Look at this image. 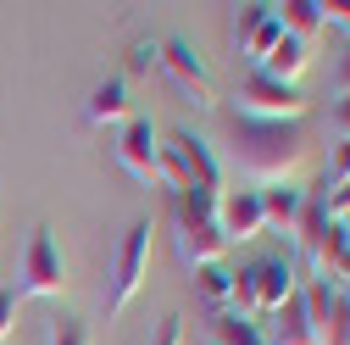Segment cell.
<instances>
[{
	"label": "cell",
	"mask_w": 350,
	"mask_h": 345,
	"mask_svg": "<svg viewBox=\"0 0 350 345\" xmlns=\"http://www.w3.org/2000/svg\"><path fill=\"white\" fill-rule=\"evenodd\" d=\"M234 162H239V172L256 190L289 184L300 172V162H306L300 123H250V117H234Z\"/></svg>",
	"instance_id": "6da1fadb"
},
{
	"label": "cell",
	"mask_w": 350,
	"mask_h": 345,
	"mask_svg": "<svg viewBox=\"0 0 350 345\" xmlns=\"http://www.w3.org/2000/svg\"><path fill=\"white\" fill-rule=\"evenodd\" d=\"M172 245H178V262L195 273V268H211L228 256V240L217 234V195H200V190H184L178 195V212H172Z\"/></svg>",
	"instance_id": "7a4b0ae2"
},
{
	"label": "cell",
	"mask_w": 350,
	"mask_h": 345,
	"mask_svg": "<svg viewBox=\"0 0 350 345\" xmlns=\"http://www.w3.org/2000/svg\"><path fill=\"white\" fill-rule=\"evenodd\" d=\"M150 245H156L150 218L128 223V234H122L117 251H111V279H106V295H100L106 318H122L128 307H134V295L145 290V279H150Z\"/></svg>",
	"instance_id": "3957f363"
},
{
	"label": "cell",
	"mask_w": 350,
	"mask_h": 345,
	"mask_svg": "<svg viewBox=\"0 0 350 345\" xmlns=\"http://www.w3.org/2000/svg\"><path fill=\"white\" fill-rule=\"evenodd\" d=\"M67 290V268H62V251L51 240V229L39 223L28 234V251H23V268H17V301H56Z\"/></svg>",
	"instance_id": "277c9868"
},
{
	"label": "cell",
	"mask_w": 350,
	"mask_h": 345,
	"mask_svg": "<svg viewBox=\"0 0 350 345\" xmlns=\"http://www.w3.org/2000/svg\"><path fill=\"white\" fill-rule=\"evenodd\" d=\"M306 112V95L289 90V84H273V78H261L250 73L239 90H234V117H250V123H300Z\"/></svg>",
	"instance_id": "5b68a950"
},
{
	"label": "cell",
	"mask_w": 350,
	"mask_h": 345,
	"mask_svg": "<svg viewBox=\"0 0 350 345\" xmlns=\"http://www.w3.org/2000/svg\"><path fill=\"white\" fill-rule=\"evenodd\" d=\"M156 67L172 78V84H178V90H184V101L189 106H217V90H211V73H206V62L184 45V39H156Z\"/></svg>",
	"instance_id": "8992f818"
},
{
	"label": "cell",
	"mask_w": 350,
	"mask_h": 345,
	"mask_svg": "<svg viewBox=\"0 0 350 345\" xmlns=\"http://www.w3.org/2000/svg\"><path fill=\"white\" fill-rule=\"evenodd\" d=\"M167 156L178 162V172H184L189 190H200V195H223V167H217V156H211V145H206L200 134L178 128V134L167 140Z\"/></svg>",
	"instance_id": "52a82bcc"
},
{
	"label": "cell",
	"mask_w": 350,
	"mask_h": 345,
	"mask_svg": "<svg viewBox=\"0 0 350 345\" xmlns=\"http://www.w3.org/2000/svg\"><path fill=\"white\" fill-rule=\"evenodd\" d=\"M217 234H223L228 245H245L256 234H267L261 190H223V195H217Z\"/></svg>",
	"instance_id": "ba28073f"
},
{
	"label": "cell",
	"mask_w": 350,
	"mask_h": 345,
	"mask_svg": "<svg viewBox=\"0 0 350 345\" xmlns=\"http://www.w3.org/2000/svg\"><path fill=\"white\" fill-rule=\"evenodd\" d=\"M117 162L134 172L139 184L156 190V162H161V140H156V123L150 117H128L122 123V140H117Z\"/></svg>",
	"instance_id": "9c48e42d"
},
{
	"label": "cell",
	"mask_w": 350,
	"mask_h": 345,
	"mask_svg": "<svg viewBox=\"0 0 350 345\" xmlns=\"http://www.w3.org/2000/svg\"><path fill=\"white\" fill-rule=\"evenodd\" d=\"M245 273H250V290H256V323H261V318H273V312L284 307V301L300 290V273H295V262H284V256L250 262Z\"/></svg>",
	"instance_id": "30bf717a"
},
{
	"label": "cell",
	"mask_w": 350,
	"mask_h": 345,
	"mask_svg": "<svg viewBox=\"0 0 350 345\" xmlns=\"http://www.w3.org/2000/svg\"><path fill=\"white\" fill-rule=\"evenodd\" d=\"M284 39V23H278V12L273 6H245L239 12V23H234V45H239V56L250 62V67H261L267 62V51Z\"/></svg>",
	"instance_id": "8fae6325"
},
{
	"label": "cell",
	"mask_w": 350,
	"mask_h": 345,
	"mask_svg": "<svg viewBox=\"0 0 350 345\" xmlns=\"http://www.w3.org/2000/svg\"><path fill=\"white\" fill-rule=\"evenodd\" d=\"M256 329H261V345H317L312 318H306V295H300V290L284 301L273 318H261Z\"/></svg>",
	"instance_id": "7c38bea8"
},
{
	"label": "cell",
	"mask_w": 350,
	"mask_h": 345,
	"mask_svg": "<svg viewBox=\"0 0 350 345\" xmlns=\"http://www.w3.org/2000/svg\"><path fill=\"white\" fill-rule=\"evenodd\" d=\"M306 67H312V45H306V39H295V34H284L256 73H261V78H273V84H289V90H295Z\"/></svg>",
	"instance_id": "4fadbf2b"
},
{
	"label": "cell",
	"mask_w": 350,
	"mask_h": 345,
	"mask_svg": "<svg viewBox=\"0 0 350 345\" xmlns=\"http://www.w3.org/2000/svg\"><path fill=\"white\" fill-rule=\"evenodd\" d=\"M306 201H312V195L295 190V184H267V190H261V218H267V229H278V234H295Z\"/></svg>",
	"instance_id": "5bb4252c"
},
{
	"label": "cell",
	"mask_w": 350,
	"mask_h": 345,
	"mask_svg": "<svg viewBox=\"0 0 350 345\" xmlns=\"http://www.w3.org/2000/svg\"><path fill=\"white\" fill-rule=\"evenodd\" d=\"M83 123H95V128L128 123V84L122 78H100L90 90V101H83Z\"/></svg>",
	"instance_id": "9a60e30c"
},
{
	"label": "cell",
	"mask_w": 350,
	"mask_h": 345,
	"mask_svg": "<svg viewBox=\"0 0 350 345\" xmlns=\"http://www.w3.org/2000/svg\"><path fill=\"white\" fill-rule=\"evenodd\" d=\"M273 12L284 23V34L306 39V45H312V34L323 28V6H317V0H284V6H273Z\"/></svg>",
	"instance_id": "2e32d148"
},
{
	"label": "cell",
	"mask_w": 350,
	"mask_h": 345,
	"mask_svg": "<svg viewBox=\"0 0 350 345\" xmlns=\"http://www.w3.org/2000/svg\"><path fill=\"white\" fill-rule=\"evenodd\" d=\"M195 290H200V301H206V307H217V312H228V295H234V273H228V262H211V268H195Z\"/></svg>",
	"instance_id": "e0dca14e"
},
{
	"label": "cell",
	"mask_w": 350,
	"mask_h": 345,
	"mask_svg": "<svg viewBox=\"0 0 350 345\" xmlns=\"http://www.w3.org/2000/svg\"><path fill=\"white\" fill-rule=\"evenodd\" d=\"M317 345H350V295L345 290H334V307L317 323Z\"/></svg>",
	"instance_id": "ac0fdd59"
},
{
	"label": "cell",
	"mask_w": 350,
	"mask_h": 345,
	"mask_svg": "<svg viewBox=\"0 0 350 345\" xmlns=\"http://www.w3.org/2000/svg\"><path fill=\"white\" fill-rule=\"evenodd\" d=\"M323 234H328V212H323V201H306V212H300V229H295V240H300V251H306V262H317V245H323Z\"/></svg>",
	"instance_id": "d6986e66"
},
{
	"label": "cell",
	"mask_w": 350,
	"mask_h": 345,
	"mask_svg": "<svg viewBox=\"0 0 350 345\" xmlns=\"http://www.w3.org/2000/svg\"><path fill=\"white\" fill-rule=\"evenodd\" d=\"M350 184V140H334V151H328V179H323V190H345Z\"/></svg>",
	"instance_id": "ffe728a7"
},
{
	"label": "cell",
	"mask_w": 350,
	"mask_h": 345,
	"mask_svg": "<svg viewBox=\"0 0 350 345\" xmlns=\"http://www.w3.org/2000/svg\"><path fill=\"white\" fill-rule=\"evenodd\" d=\"M45 345H90V329H83L78 318H51V334Z\"/></svg>",
	"instance_id": "44dd1931"
},
{
	"label": "cell",
	"mask_w": 350,
	"mask_h": 345,
	"mask_svg": "<svg viewBox=\"0 0 350 345\" xmlns=\"http://www.w3.org/2000/svg\"><path fill=\"white\" fill-rule=\"evenodd\" d=\"M150 345H184V318H178V312H167V318L156 323V334H150Z\"/></svg>",
	"instance_id": "7402d4cb"
},
{
	"label": "cell",
	"mask_w": 350,
	"mask_h": 345,
	"mask_svg": "<svg viewBox=\"0 0 350 345\" xmlns=\"http://www.w3.org/2000/svg\"><path fill=\"white\" fill-rule=\"evenodd\" d=\"M323 6V28H345L350 34V0H317Z\"/></svg>",
	"instance_id": "603a6c76"
},
{
	"label": "cell",
	"mask_w": 350,
	"mask_h": 345,
	"mask_svg": "<svg viewBox=\"0 0 350 345\" xmlns=\"http://www.w3.org/2000/svg\"><path fill=\"white\" fill-rule=\"evenodd\" d=\"M12 329H17V290H0V345L12 340Z\"/></svg>",
	"instance_id": "cb8c5ba5"
},
{
	"label": "cell",
	"mask_w": 350,
	"mask_h": 345,
	"mask_svg": "<svg viewBox=\"0 0 350 345\" xmlns=\"http://www.w3.org/2000/svg\"><path fill=\"white\" fill-rule=\"evenodd\" d=\"M156 67V39H139L134 56H128V73H150Z\"/></svg>",
	"instance_id": "d4e9b609"
},
{
	"label": "cell",
	"mask_w": 350,
	"mask_h": 345,
	"mask_svg": "<svg viewBox=\"0 0 350 345\" xmlns=\"http://www.w3.org/2000/svg\"><path fill=\"white\" fill-rule=\"evenodd\" d=\"M334 134H339V140H350V95L334 106Z\"/></svg>",
	"instance_id": "484cf974"
},
{
	"label": "cell",
	"mask_w": 350,
	"mask_h": 345,
	"mask_svg": "<svg viewBox=\"0 0 350 345\" xmlns=\"http://www.w3.org/2000/svg\"><path fill=\"white\" fill-rule=\"evenodd\" d=\"M339 90L350 95V51H345V62H339Z\"/></svg>",
	"instance_id": "4316f807"
},
{
	"label": "cell",
	"mask_w": 350,
	"mask_h": 345,
	"mask_svg": "<svg viewBox=\"0 0 350 345\" xmlns=\"http://www.w3.org/2000/svg\"><path fill=\"white\" fill-rule=\"evenodd\" d=\"M334 223H339V234H345V245H350V212H339Z\"/></svg>",
	"instance_id": "83f0119b"
},
{
	"label": "cell",
	"mask_w": 350,
	"mask_h": 345,
	"mask_svg": "<svg viewBox=\"0 0 350 345\" xmlns=\"http://www.w3.org/2000/svg\"><path fill=\"white\" fill-rule=\"evenodd\" d=\"M345 295H350V290H345Z\"/></svg>",
	"instance_id": "f1b7e54d"
}]
</instances>
